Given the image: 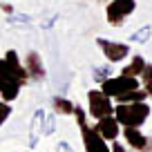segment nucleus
Masks as SVG:
<instances>
[{
    "instance_id": "1",
    "label": "nucleus",
    "mask_w": 152,
    "mask_h": 152,
    "mask_svg": "<svg viewBox=\"0 0 152 152\" xmlns=\"http://www.w3.org/2000/svg\"><path fill=\"white\" fill-rule=\"evenodd\" d=\"M150 116V105L141 103H116L114 105V119L121 128H141Z\"/></svg>"
},
{
    "instance_id": "2",
    "label": "nucleus",
    "mask_w": 152,
    "mask_h": 152,
    "mask_svg": "<svg viewBox=\"0 0 152 152\" xmlns=\"http://www.w3.org/2000/svg\"><path fill=\"white\" fill-rule=\"evenodd\" d=\"M74 116H76V123L81 125V137H83V148H85V152H110L107 141L96 132L94 125L87 123V112L81 105H76Z\"/></svg>"
},
{
    "instance_id": "3",
    "label": "nucleus",
    "mask_w": 152,
    "mask_h": 152,
    "mask_svg": "<svg viewBox=\"0 0 152 152\" xmlns=\"http://www.w3.org/2000/svg\"><path fill=\"white\" fill-rule=\"evenodd\" d=\"M0 78L18 83L20 87L29 83V74H27V69H25V65H23V61H20L16 49L5 52V56L0 58Z\"/></svg>"
},
{
    "instance_id": "4",
    "label": "nucleus",
    "mask_w": 152,
    "mask_h": 152,
    "mask_svg": "<svg viewBox=\"0 0 152 152\" xmlns=\"http://www.w3.org/2000/svg\"><path fill=\"white\" fill-rule=\"evenodd\" d=\"M141 87V81L139 78H132V76H110L107 81L101 83V92L103 94H107L110 99H119V96L128 94V92H134Z\"/></svg>"
},
{
    "instance_id": "5",
    "label": "nucleus",
    "mask_w": 152,
    "mask_h": 152,
    "mask_svg": "<svg viewBox=\"0 0 152 152\" xmlns=\"http://www.w3.org/2000/svg\"><path fill=\"white\" fill-rule=\"evenodd\" d=\"M137 9V0H110L105 5V18L112 27H121L125 18L134 14Z\"/></svg>"
},
{
    "instance_id": "6",
    "label": "nucleus",
    "mask_w": 152,
    "mask_h": 152,
    "mask_svg": "<svg viewBox=\"0 0 152 152\" xmlns=\"http://www.w3.org/2000/svg\"><path fill=\"white\" fill-rule=\"evenodd\" d=\"M87 114L96 121L105 119V116H112L114 114L112 99L107 94H103L101 90H90L87 92Z\"/></svg>"
},
{
    "instance_id": "7",
    "label": "nucleus",
    "mask_w": 152,
    "mask_h": 152,
    "mask_svg": "<svg viewBox=\"0 0 152 152\" xmlns=\"http://www.w3.org/2000/svg\"><path fill=\"white\" fill-rule=\"evenodd\" d=\"M96 45L101 47L105 61L112 65V63H121L130 56V45L128 43H116V40H110V38H96Z\"/></svg>"
},
{
    "instance_id": "8",
    "label": "nucleus",
    "mask_w": 152,
    "mask_h": 152,
    "mask_svg": "<svg viewBox=\"0 0 152 152\" xmlns=\"http://www.w3.org/2000/svg\"><path fill=\"white\" fill-rule=\"evenodd\" d=\"M123 139L137 152H152V137H145L139 128H123Z\"/></svg>"
},
{
    "instance_id": "9",
    "label": "nucleus",
    "mask_w": 152,
    "mask_h": 152,
    "mask_svg": "<svg viewBox=\"0 0 152 152\" xmlns=\"http://www.w3.org/2000/svg\"><path fill=\"white\" fill-rule=\"evenodd\" d=\"M23 65H25V69H27V74H29V81H45V74H47V72H45L43 58H40L38 52H27Z\"/></svg>"
},
{
    "instance_id": "10",
    "label": "nucleus",
    "mask_w": 152,
    "mask_h": 152,
    "mask_svg": "<svg viewBox=\"0 0 152 152\" xmlns=\"http://www.w3.org/2000/svg\"><path fill=\"white\" fill-rule=\"evenodd\" d=\"M94 128H96V132H99L107 143L116 141V137L121 134V125H119V121L114 119V114H112V116H105V119H99L94 123Z\"/></svg>"
},
{
    "instance_id": "11",
    "label": "nucleus",
    "mask_w": 152,
    "mask_h": 152,
    "mask_svg": "<svg viewBox=\"0 0 152 152\" xmlns=\"http://www.w3.org/2000/svg\"><path fill=\"white\" fill-rule=\"evenodd\" d=\"M143 67H145V58L141 56V54H134L132 58H130V63L121 69V74L123 76H132V78H139L143 72Z\"/></svg>"
},
{
    "instance_id": "12",
    "label": "nucleus",
    "mask_w": 152,
    "mask_h": 152,
    "mask_svg": "<svg viewBox=\"0 0 152 152\" xmlns=\"http://www.w3.org/2000/svg\"><path fill=\"white\" fill-rule=\"evenodd\" d=\"M45 128V112L43 110H36V114H34L31 119V139H29V145H36L38 143V137H40V130Z\"/></svg>"
},
{
    "instance_id": "13",
    "label": "nucleus",
    "mask_w": 152,
    "mask_h": 152,
    "mask_svg": "<svg viewBox=\"0 0 152 152\" xmlns=\"http://www.w3.org/2000/svg\"><path fill=\"white\" fill-rule=\"evenodd\" d=\"M52 105H54V112L63 114V116H69V114H74V110H76V105L72 103L69 99H65V96H54Z\"/></svg>"
},
{
    "instance_id": "14",
    "label": "nucleus",
    "mask_w": 152,
    "mask_h": 152,
    "mask_svg": "<svg viewBox=\"0 0 152 152\" xmlns=\"http://www.w3.org/2000/svg\"><path fill=\"white\" fill-rule=\"evenodd\" d=\"M139 81H141V90L148 94V99H152V63H145Z\"/></svg>"
},
{
    "instance_id": "15",
    "label": "nucleus",
    "mask_w": 152,
    "mask_h": 152,
    "mask_svg": "<svg viewBox=\"0 0 152 152\" xmlns=\"http://www.w3.org/2000/svg\"><path fill=\"white\" fill-rule=\"evenodd\" d=\"M150 36H152V27H150V25H143L141 29H137V31L130 36V43L143 45V43H148V40H150Z\"/></svg>"
},
{
    "instance_id": "16",
    "label": "nucleus",
    "mask_w": 152,
    "mask_h": 152,
    "mask_svg": "<svg viewBox=\"0 0 152 152\" xmlns=\"http://www.w3.org/2000/svg\"><path fill=\"white\" fill-rule=\"evenodd\" d=\"M94 81L96 83H103V81H107L110 76H112V67L110 65H101V67H94Z\"/></svg>"
},
{
    "instance_id": "17",
    "label": "nucleus",
    "mask_w": 152,
    "mask_h": 152,
    "mask_svg": "<svg viewBox=\"0 0 152 152\" xmlns=\"http://www.w3.org/2000/svg\"><path fill=\"white\" fill-rule=\"evenodd\" d=\"M9 116H11V105L5 103V101H0V125L5 123Z\"/></svg>"
},
{
    "instance_id": "18",
    "label": "nucleus",
    "mask_w": 152,
    "mask_h": 152,
    "mask_svg": "<svg viewBox=\"0 0 152 152\" xmlns=\"http://www.w3.org/2000/svg\"><path fill=\"white\" fill-rule=\"evenodd\" d=\"M110 152H130V150H125V145H121V143L112 141V148H110Z\"/></svg>"
},
{
    "instance_id": "19",
    "label": "nucleus",
    "mask_w": 152,
    "mask_h": 152,
    "mask_svg": "<svg viewBox=\"0 0 152 152\" xmlns=\"http://www.w3.org/2000/svg\"><path fill=\"white\" fill-rule=\"evenodd\" d=\"M58 152H72V148H69V143H65V141H61V143H58Z\"/></svg>"
},
{
    "instance_id": "20",
    "label": "nucleus",
    "mask_w": 152,
    "mask_h": 152,
    "mask_svg": "<svg viewBox=\"0 0 152 152\" xmlns=\"http://www.w3.org/2000/svg\"><path fill=\"white\" fill-rule=\"evenodd\" d=\"M0 9H2V11H5V14H14V7H11V5H7V2H2V5H0Z\"/></svg>"
}]
</instances>
